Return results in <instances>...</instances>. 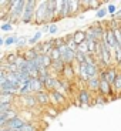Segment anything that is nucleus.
I'll return each instance as SVG.
<instances>
[{
    "label": "nucleus",
    "mask_w": 121,
    "mask_h": 131,
    "mask_svg": "<svg viewBox=\"0 0 121 131\" xmlns=\"http://www.w3.org/2000/svg\"><path fill=\"white\" fill-rule=\"evenodd\" d=\"M27 43H29V39H27L26 36H23V37H19V41H17V44H16V47L17 49H21V47L24 46V44H27Z\"/></svg>",
    "instance_id": "cd10ccee"
},
{
    "label": "nucleus",
    "mask_w": 121,
    "mask_h": 131,
    "mask_svg": "<svg viewBox=\"0 0 121 131\" xmlns=\"http://www.w3.org/2000/svg\"><path fill=\"white\" fill-rule=\"evenodd\" d=\"M118 74H120V70L117 69V66H110V67L103 69L101 71H100V79L105 80V81H108L111 85H114Z\"/></svg>",
    "instance_id": "20e7f679"
},
{
    "label": "nucleus",
    "mask_w": 121,
    "mask_h": 131,
    "mask_svg": "<svg viewBox=\"0 0 121 131\" xmlns=\"http://www.w3.org/2000/svg\"><path fill=\"white\" fill-rule=\"evenodd\" d=\"M63 75H64L65 80H70V79H73L74 75H77V71L74 70V64H65Z\"/></svg>",
    "instance_id": "aec40b11"
},
{
    "label": "nucleus",
    "mask_w": 121,
    "mask_h": 131,
    "mask_svg": "<svg viewBox=\"0 0 121 131\" xmlns=\"http://www.w3.org/2000/svg\"><path fill=\"white\" fill-rule=\"evenodd\" d=\"M36 98L39 101V105H47L51 103V98H50V93L47 90L44 91H40V93H36Z\"/></svg>",
    "instance_id": "dca6fc26"
},
{
    "label": "nucleus",
    "mask_w": 121,
    "mask_h": 131,
    "mask_svg": "<svg viewBox=\"0 0 121 131\" xmlns=\"http://www.w3.org/2000/svg\"><path fill=\"white\" fill-rule=\"evenodd\" d=\"M16 117H19V113H17V110H10V111H7V113L0 114V127H2V125H4L7 121H10V120L16 118Z\"/></svg>",
    "instance_id": "f3484780"
},
{
    "label": "nucleus",
    "mask_w": 121,
    "mask_h": 131,
    "mask_svg": "<svg viewBox=\"0 0 121 131\" xmlns=\"http://www.w3.org/2000/svg\"><path fill=\"white\" fill-rule=\"evenodd\" d=\"M19 41V37L16 34H12V36L6 37V41H4V46H13V44H17Z\"/></svg>",
    "instance_id": "393cba45"
},
{
    "label": "nucleus",
    "mask_w": 121,
    "mask_h": 131,
    "mask_svg": "<svg viewBox=\"0 0 121 131\" xmlns=\"http://www.w3.org/2000/svg\"><path fill=\"white\" fill-rule=\"evenodd\" d=\"M24 9H26V0H12L10 2V10H9V17L7 19L21 20Z\"/></svg>",
    "instance_id": "f03ea898"
},
{
    "label": "nucleus",
    "mask_w": 121,
    "mask_h": 131,
    "mask_svg": "<svg viewBox=\"0 0 121 131\" xmlns=\"http://www.w3.org/2000/svg\"><path fill=\"white\" fill-rule=\"evenodd\" d=\"M26 123H27V120L26 118H23V117H16V118H13V120H10V121H7L4 125H2L0 128H10V130H20L21 127H24L26 125Z\"/></svg>",
    "instance_id": "9d476101"
},
{
    "label": "nucleus",
    "mask_w": 121,
    "mask_h": 131,
    "mask_svg": "<svg viewBox=\"0 0 121 131\" xmlns=\"http://www.w3.org/2000/svg\"><path fill=\"white\" fill-rule=\"evenodd\" d=\"M37 6H39V2H36V0H26V9H24L23 17H21L20 21L23 24H29L31 21H34Z\"/></svg>",
    "instance_id": "7ed1b4c3"
},
{
    "label": "nucleus",
    "mask_w": 121,
    "mask_h": 131,
    "mask_svg": "<svg viewBox=\"0 0 121 131\" xmlns=\"http://www.w3.org/2000/svg\"><path fill=\"white\" fill-rule=\"evenodd\" d=\"M100 83H101V79H100V77H93V79H90L89 81L85 83L87 90L91 91V93H98L100 91Z\"/></svg>",
    "instance_id": "4468645a"
},
{
    "label": "nucleus",
    "mask_w": 121,
    "mask_h": 131,
    "mask_svg": "<svg viewBox=\"0 0 121 131\" xmlns=\"http://www.w3.org/2000/svg\"><path fill=\"white\" fill-rule=\"evenodd\" d=\"M2 30L3 31H10V30H13V23H3L2 24Z\"/></svg>",
    "instance_id": "c756f323"
},
{
    "label": "nucleus",
    "mask_w": 121,
    "mask_h": 131,
    "mask_svg": "<svg viewBox=\"0 0 121 131\" xmlns=\"http://www.w3.org/2000/svg\"><path fill=\"white\" fill-rule=\"evenodd\" d=\"M41 36H43V33L40 31V30H39V31H36V34H34V36H31L29 39V44H30V46H37V44L40 43Z\"/></svg>",
    "instance_id": "4be33fe9"
},
{
    "label": "nucleus",
    "mask_w": 121,
    "mask_h": 131,
    "mask_svg": "<svg viewBox=\"0 0 121 131\" xmlns=\"http://www.w3.org/2000/svg\"><path fill=\"white\" fill-rule=\"evenodd\" d=\"M57 31H59V26H57V24H54V23H51V24H50L49 33H50V34H57Z\"/></svg>",
    "instance_id": "7c9ffc66"
},
{
    "label": "nucleus",
    "mask_w": 121,
    "mask_h": 131,
    "mask_svg": "<svg viewBox=\"0 0 121 131\" xmlns=\"http://www.w3.org/2000/svg\"><path fill=\"white\" fill-rule=\"evenodd\" d=\"M50 59L53 60V61H56V60H61V53H60V49H57V47H54V49L50 51Z\"/></svg>",
    "instance_id": "5701e85b"
},
{
    "label": "nucleus",
    "mask_w": 121,
    "mask_h": 131,
    "mask_svg": "<svg viewBox=\"0 0 121 131\" xmlns=\"http://www.w3.org/2000/svg\"><path fill=\"white\" fill-rule=\"evenodd\" d=\"M107 10H108V13L113 14V16H115V14H117V12H118L115 4H108V6H107Z\"/></svg>",
    "instance_id": "c85d7f7f"
},
{
    "label": "nucleus",
    "mask_w": 121,
    "mask_h": 131,
    "mask_svg": "<svg viewBox=\"0 0 121 131\" xmlns=\"http://www.w3.org/2000/svg\"><path fill=\"white\" fill-rule=\"evenodd\" d=\"M19 85L14 84L13 81H10V80H7L6 83H3V84H0V93H9V94H14L17 95V91H19Z\"/></svg>",
    "instance_id": "f8f14e48"
},
{
    "label": "nucleus",
    "mask_w": 121,
    "mask_h": 131,
    "mask_svg": "<svg viewBox=\"0 0 121 131\" xmlns=\"http://www.w3.org/2000/svg\"><path fill=\"white\" fill-rule=\"evenodd\" d=\"M70 17V6L69 0H61L57 2V20H63Z\"/></svg>",
    "instance_id": "1a4fd4ad"
},
{
    "label": "nucleus",
    "mask_w": 121,
    "mask_h": 131,
    "mask_svg": "<svg viewBox=\"0 0 121 131\" xmlns=\"http://www.w3.org/2000/svg\"><path fill=\"white\" fill-rule=\"evenodd\" d=\"M85 31H87V39L95 40V41H103V39L105 36V31H107V27L104 29L100 21H95Z\"/></svg>",
    "instance_id": "f257e3e1"
},
{
    "label": "nucleus",
    "mask_w": 121,
    "mask_h": 131,
    "mask_svg": "<svg viewBox=\"0 0 121 131\" xmlns=\"http://www.w3.org/2000/svg\"><path fill=\"white\" fill-rule=\"evenodd\" d=\"M113 89H114L115 94H121V70H120V74H118V77H117V80H115L114 85H113Z\"/></svg>",
    "instance_id": "b1692460"
},
{
    "label": "nucleus",
    "mask_w": 121,
    "mask_h": 131,
    "mask_svg": "<svg viewBox=\"0 0 121 131\" xmlns=\"http://www.w3.org/2000/svg\"><path fill=\"white\" fill-rule=\"evenodd\" d=\"M107 13H108V10H107V7H101L100 10H97V13H95V19L100 21V20H103L105 16H107Z\"/></svg>",
    "instance_id": "a878e982"
},
{
    "label": "nucleus",
    "mask_w": 121,
    "mask_h": 131,
    "mask_svg": "<svg viewBox=\"0 0 121 131\" xmlns=\"http://www.w3.org/2000/svg\"><path fill=\"white\" fill-rule=\"evenodd\" d=\"M64 67H65V63L63 60H56V61H53L51 67H50V71H54L57 74H63Z\"/></svg>",
    "instance_id": "6ab92c4d"
},
{
    "label": "nucleus",
    "mask_w": 121,
    "mask_h": 131,
    "mask_svg": "<svg viewBox=\"0 0 121 131\" xmlns=\"http://www.w3.org/2000/svg\"><path fill=\"white\" fill-rule=\"evenodd\" d=\"M60 53H61V60L65 64H74L75 61V51L71 50L67 44H63L60 47Z\"/></svg>",
    "instance_id": "0eeeda50"
},
{
    "label": "nucleus",
    "mask_w": 121,
    "mask_h": 131,
    "mask_svg": "<svg viewBox=\"0 0 121 131\" xmlns=\"http://www.w3.org/2000/svg\"><path fill=\"white\" fill-rule=\"evenodd\" d=\"M0 131H16V130H10V128H0Z\"/></svg>",
    "instance_id": "2f4dec72"
},
{
    "label": "nucleus",
    "mask_w": 121,
    "mask_h": 131,
    "mask_svg": "<svg viewBox=\"0 0 121 131\" xmlns=\"http://www.w3.org/2000/svg\"><path fill=\"white\" fill-rule=\"evenodd\" d=\"M73 37H74V41L77 43V46H80V44L87 41V31L85 30H77V31L73 33Z\"/></svg>",
    "instance_id": "a211bd4d"
},
{
    "label": "nucleus",
    "mask_w": 121,
    "mask_h": 131,
    "mask_svg": "<svg viewBox=\"0 0 121 131\" xmlns=\"http://www.w3.org/2000/svg\"><path fill=\"white\" fill-rule=\"evenodd\" d=\"M23 103V107L26 108H34V105H39V101L36 98V94H30V95H24V97H19Z\"/></svg>",
    "instance_id": "ddd939ff"
},
{
    "label": "nucleus",
    "mask_w": 121,
    "mask_h": 131,
    "mask_svg": "<svg viewBox=\"0 0 121 131\" xmlns=\"http://www.w3.org/2000/svg\"><path fill=\"white\" fill-rule=\"evenodd\" d=\"M100 94H103V95H113V94H115L114 93V89H113V85L110 84L108 81H105V80H101V83H100Z\"/></svg>",
    "instance_id": "2eb2a0df"
},
{
    "label": "nucleus",
    "mask_w": 121,
    "mask_h": 131,
    "mask_svg": "<svg viewBox=\"0 0 121 131\" xmlns=\"http://www.w3.org/2000/svg\"><path fill=\"white\" fill-rule=\"evenodd\" d=\"M50 98H51V103L57 107L67 104V98L65 95H63L61 91H50Z\"/></svg>",
    "instance_id": "9b49d317"
},
{
    "label": "nucleus",
    "mask_w": 121,
    "mask_h": 131,
    "mask_svg": "<svg viewBox=\"0 0 121 131\" xmlns=\"http://www.w3.org/2000/svg\"><path fill=\"white\" fill-rule=\"evenodd\" d=\"M93 93L89 91L87 89H83L79 91V94H77V100H79V105H81V107H85V105H90L93 104Z\"/></svg>",
    "instance_id": "6e6552de"
},
{
    "label": "nucleus",
    "mask_w": 121,
    "mask_h": 131,
    "mask_svg": "<svg viewBox=\"0 0 121 131\" xmlns=\"http://www.w3.org/2000/svg\"><path fill=\"white\" fill-rule=\"evenodd\" d=\"M69 6H70V17L77 16V13L80 12V7H81V2H75V0H69Z\"/></svg>",
    "instance_id": "412c9836"
},
{
    "label": "nucleus",
    "mask_w": 121,
    "mask_h": 131,
    "mask_svg": "<svg viewBox=\"0 0 121 131\" xmlns=\"http://www.w3.org/2000/svg\"><path fill=\"white\" fill-rule=\"evenodd\" d=\"M46 16H47V2H39V6L36 10V17L34 23L36 24H46Z\"/></svg>",
    "instance_id": "423d86ee"
},
{
    "label": "nucleus",
    "mask_w": 121,
    "mask_h": 131,
    "mask_svg": "<svg viewBox=\"0 0 121 131\" xmlns=\"http://www.w3.org/2000/svg\"><path fill=\"white\" fill-rule=\"evenodd\" d=\"M103 41L107 44L110 49L114 51L115 49H118V41H117V36H115V30H114V27H107V31H105V36H104V39H103Z\"/></svg>",
    "instance_id": "39448f33"
},
{
    "label": "nucleus",
    "mask_w": 121,
    "mask_h": 131,
    "mask_svg": "<svg viewBox=\"0 0 121 131\" xmlns=\"http://www.w3.org/2000/svg\"><path fill=\"white\" fill-rule=\"evenodd\" d=\"M105 101H107V100H105V95H103V94H100V93H98V95L97 97H94L93 98V104H105Z\"/></svg>",
    "instance_id": "bb28decb"
}]
</instances>
